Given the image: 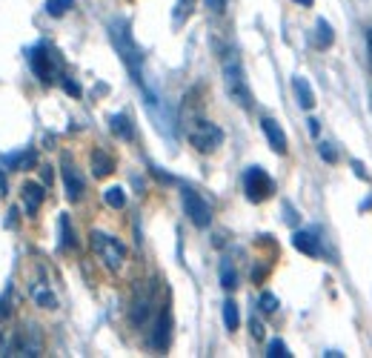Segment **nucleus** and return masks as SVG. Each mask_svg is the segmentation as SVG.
I'll use <instances>...</instances> for the list:
<instances>
[{
    "mask_svg": "<svg viewBox=\"0 0 372 358\" xmlns=\"http://www.w3.org/2000/svg\"><path fill=\"white\" fill-rule=\"evenodd\" d=\"M109 38H112V44H115L120 61L126 63L129 75L135 78V83L143 86V52H140V46H138L135 38H132L129 21H123V18L112 21V24H109Z\"/></svg>",
    "mask_w": 372,
    "mask_h": 358,
    "instance_id": "1",
    "label": "nucleus"
},
{
    "mask_svg": "<svg viewBox=\"0 0 372 358\" xmlns=\"http://www.w3.org/2000/svg\"><path fill=\"white\" fill-rule=\"evenodd\" d=\"M221 69H224V86H227L229 98H232L241 109H252V92H249V86H247L241 58H238L235 52H227L224 61H221Z\"/></svg>",
    "mask_w": 372,
    "mask_h": 358,
    "instance_id": "2",
    "label": "nucleus"
},
{
    "mask_svg": "<svg viewBox=\"0 0 372 358\" xmlns=\"http://www.w3.org/2000/svg\"><path fill=\"white\" fill-rule=\"evenodd\" d=\"M89 247H92L95 258H98V261H100L109 272H120V270H123V261H126V247H123L115 235L95 230V232L89 235Z\"/></svg>",
    "mask_w": 372,
    "mask_h": 358,
    "instance_id": "3",
    "label": "nucleus"
},
{
    "mask_svg": "<svg viewBox=\"0 0 372 358\" xmlns=\"http://www.w3.org/2000/svg\"><path fill=\"white\" fill-rule=\"evenodd\" d=\"M29 63H32V72L41 78V83H52L58 69H61V58H58V52L49 44L32 46L29 49Z\"/></svg>",
    "mask_w": 372,
    "mask_h": 358,
    "instance_id": "4",
    "label": "nucleus"
},
{
    "mask_svg": "<svg viewBox=\"0 0 372 358\" xmlns=\"http://www.w3.org/2000/svg\"><path fill=\"white\" fill-rule=\"evenodd\" d=\"M190 143H192L198 152L210 155V152H215V149L224 143V129H221L218 123H212V121L198 118V121L190 126Z\"/></svg>",
    "mask_w": 372,
    "mask_h": 358,
    "instance_id": "5",
    "label": "nucleus"
},
{
    "mask_svg": "<svg viewBox=\"0 0 372 358\" xmlns=\"http://www.w3.org/2000/svg\"><path fill=\"white\" fill-rule=\"evenodd\" d=\"M275 193V181L261 169V166H249L244 172V195L252 201V204H261L267 201L269 195Z\"/></svg>",
    "mask_w": 372,
    "mask_h": 358,
    "instance_id": "6",
    "label": "nucleus"
},
{
    "mask_svg": "<svg viewBox=\"0 0 372 358\" xmlns=\"http://www.w3.org/2000/svg\"><path fill=\"white\" fill-rule=\"evenodd\" d=\"M180 198H183V213H186V218H190L198 230H207V227L212 224V207H210L195 190H183Z\"/></svg>",
    "mask_w": 372,
    "mask_h": 358,
    "instance_id": "7",
    "label": "nucleus"
},
{
    "mask_svg": "<svg viewBox=\"0 0 372 358\" xmlns=\"http://www.w3.org/2000/svg\"><path fill=\"white\" fill-rule=\"evenodd\" d=\"M43 352V335L35 324H24L15 329V355H41Z\"/></svg>",
    "mask_w": 372,
    "mask_h": 358,
    "instance_id": "8",
    "label": "nucleus"
},
{
    "mask_svg": "<svg viewBox=\"0 0 372 358\" xmlns=\"http://www.w3.org/2000/svg\"><path fill=\"white\" fill-rule=\"evenodd\" d=\"M169 341H172V312L169 310H160L155 327H152V335H149V347L163 352L169 349Z\"/></svg>",
    "mask_w": 372,
    "mask_h": 358,
    "instance_id": "9",
    "label": "nucleus"
},
{
    "mask_svg": "<svg viewBox=\"0 0 372 358\" xmlns=\"http://www.w3.org/2000/svg\"><path fill=\"white\" fill-rule=\"evenodd\" d=\"M29 295H32V301H35L41 310H58V295H55V290L49 287L46 278H35V281L29 284Z\"/></svg>",
    "mask_w": 372,
    "mask_h": 358,
    "instance_id": "10",
    "label": "nucleus"
},
{
    "mask_svg": "<svg viewBox=\"0 0 372 358\" xmlns=\"http://www.w3.org/2000/svg\"><path fill=\"white\" fill-rule=\"evenodd\" d=\"M63 184H66L69 201H81V198H83V178H81L78 169L72 166V158H69V155H63Z\"/></svg>",
    "mask_w": 372,
    "mask_h": 358,
    "instance_id": "11",
    "label": "nucleus"
},
{
    "mask_svg": "<svg viewBox=\"0 0 372 358\" xmlns=\"http://www.w3.org/2000/svg\"><path fill=\"white\" fill-rule=\"evenodd\" d=\"M261 129H264V138L269 140L272 152L284 155V152H286V135H284V129L278 126V121H275V118H264V121H261Z\"/></svg>",
    "mask_w": 372,
    "mask_h": 358,
    "instance_id": "12",
    "label": "nucleus"
},
{
    "mask_svg": "<svg viewBox=\"0 0 372 358\" xmlns=\"http://www.w3.org/2000/svg\"><path fill=\"white\" fill-rule=\"evenodd\" d=\"M292 247H295L298 252L309 255V258H318V255L324 252V250H321L318 235H315V232H306V230H301V232H295V235H292Z\"/></svg>",
    "mask_w": 372,
    "mask_h": 358,
    "instance_id": "13",
    "label": "nucleus"
},
{
    "mask_svg": "<svg viewBox=\"0 0 372 358\" xmlns=\"http://www.w3.org/2000/svg\"><path fill=\"white\" fill-rule=\"evenodd\" d=\"M21 195H24V210H26V215H35V213L41 210V204H43V198H46V193H43V187H41V184H35V181H29V184H24V190H21Z\"/></svg>",
    "mask_w": 372,
    "mask_h": 358,
    "instance_id": "14",
    "label": "nucleus"
},
{
    "mask_svg": "<svg viewBox=\"0 0 372 358\" xmlns=\"http://www.w3.org/2000/svg\"><path fill=\"white\" fill-rule=\"evenodd\" d=\"M89 163H92V175H95V178H106V175L115 172V160H112V155L103 152V149H95L92 158H89Z\"/></svg>",
    "mask_w": 372,
    "mask_h": 358,
    "instance_id": "15",
    "label": "nucleus"
},
{
    "mask_svg": "<svg viewBox=\"0 0 372 358\" xmlns=\"http://www.w3.org/2000/svg\"><path fill=\"white\" fill-rule=\"evenodd\" d=\"M292 92H295V98H298V103H301L304 109H312V106H315V92H312V86L306 83V78L295 75V78H292Z\"/></svg>",
    "mask_w": 372,
    "mask_h": 358,
    "instance_id": "16",
    "label": "nucleus"
},
{
    "mask_svg": "<svg viewBox=\"0 0 372 358\" xmlns=\"http://www.w3.org/2000/svg\"><path fill=\"white\" fill-rule=\"evenodd\" d=\"M109 129H112V135L120 138V140H132V138H135L132 121H129V115H123V112H118V115L109 118Z\"/></svg>",
    "mask_w": 372,
    "mask_h": 358,
    "instance_id": "17",
    "label": "nucleus"
},
{
    "mask_svg": "<svg viewBox=\"0 0 372 358\" xmlns=\"http://www.w3.org/2000/svg\"><path fill=\"white\" fill-rule=\"evenodd\" d=\"M35 149H26V152H15V155H6L4 158V163L12 169V172H26L32 163H35Z\"/></svg>",
    "mask_w": 372,
    "mask_h": 358,
    "instance_id": "18",
    "label": "nucleus"
},
{
    "mask_svg": "<svg viewBox=\"0 0 372 358\" xmlns=\"http://www.w3.org/2000/svg\"><path fill=\"white\" fill-rule=\"evenodd\" d=\"M149 310H152V295H149V292H138V295H135V301H132L129 315H132V321H135V324H143V321H146V315H149Z\"/></svg>",
    "mask_w": 372,
    "mask_h": 358,
    "instance_id": "19",
    "label": "nucleus"
},
{
    "mask_svg": "<svg viewBox=\"0 0 372 358\" xmlns=\"http://www.w3.org/2000/svg\"><path fill=\"white\" fill-rule=\"evenodd\" d=\"M312 41H315V46H318V49H329V46H332L335 32H332V26H329L324 18H318V21H315V38H312Z\"/></svg>",
    "mask_w": 372,
    "mask_h": 358,
    "instance_id": "20",
    "label": "nucleus"
},
{
    "mask_svg": "<svg viewBox=\"0 0 372 358\" xmlns=\"http://www.w3.org/2000/svg\"><path fill=\"white\" fill-rule=\"evenodd\" d=\"M58 227H61V250H63V252L75 250L78 241H75V232H72V221H69V215H61Z\"/></svg>",
    "mask_w": 372,
    "mask_h": 358,
    "instance_id": "21",
    "label": "nucleus"
},
{
    "mask_svg": "<svg viewBox=\"0 0 372 358\" xmlns=\"http://www.w3.org/2000/svg\"><path fill=\"white\" fill-rule=\"evenodd\" d=\"M192 9H195V0H175L172 24H175V26H183V24H186V18L192 15Z\"/></svg>",
    "mask_w": 372,
    "mask_h": 358,
    "instance_id": "22",
    "label": "nucleus"
},
{
    "mask_svg": "<svg viewBox=\"0 0 372 358\" xmlns=\"http://www.w3.org/2000/svg\"><path fill=\"white\" fill-rule=\"evenodd\" d=\"M224 324H227L229 332L238 329V324H241V312H238V304H235V301H224Z\"/></svg>",
    "mask_w": 372,
    "mask_h": 358,
    "instance_id": "23",
    "label": "nucleus"
},
{
    "mask_svg": "<svg viewBox=\"0 0 372 358\" xmlns=\"http://www.w3.org/2000/svg\"><path fill=\"white\" fill-rule=\"evenodd\" d=\"M103 201H106V207H112V210H123V207H126V193H123L120 187H109V190L103 193Z\"/></svg>",
    "mask_w": 372,
    "mask_h": 358,
    "instance_id": "24",
    "label": "nucleus"
},
{
    "mask_svg": "<svg viewBox=\"0 0 372 358\" xmlns=\"http://www.w3.org/2000/svg\"><path fill=\"white\" fill-rule=\"evenodd\" d=\"M72 9H75V0H46V12L52 18H63Z\"/></svg>",
    "mask_w": 372,
    "mask_h": 358,
    "instance_id": "25",
    "label": "nucleus"
},
{
    "mask_svg": "<svg viewBox=\"0 0 372 358\" xmlns=\"http://www.w3.org/2000/svg\"><path fill=\"white\" fill-rule=\"evenodd\" d=\"M221 284H224V290L238 287V272H235V267L229 261H221Z\"/></svg>",
    "mask_w": 372,
    "mask_h": 358,
    "instance_id": "26",
    "label": "nucleus"
},
{
    "mask_svg": "<svg viewBox=\"0 0 372 358\" xmlns=\"http://www.w3.org/2000/svg\"><path fill=\"white\" fill-rule=\"evenodd\" d=\"M0 355H15V329L0 327Z\"/></svg>",
    "mask_w": 372,
    "mask_h": 358,
    "instance_id": "27",
    "label": "nucleus"
},
{
    "mask_svg": "<svg viewBox=\"0 0 372 358\" xmlns=\"http://www.w3.org/2000/svg\"><path fill=\"white\" fill-rule=\"evenodd\" d=\"M267 355H269V358H289L292 352L286 349V344H284V341H278V338H275V341H269V347H267Z\"/></svg>",
    "mask_w": 372,
    "mask_h": 358,
    "instance_id": "28",
    "label": "nucleus"
},
{
    "mask_svg": "<svg viewBox=\"0 0 372 358\" xmlns=\"http://www.w3.org/2000/svg\"><path fill=\"white\" fill-rule=\"evenodd\" d=\"M258 307H261V312H275L278 310V298L272 292H264L261 301H258Z\"/></svg>",
    "mask_w": 372,
    "mask_h": 358,
    "instance_id": "29",
    "label": "nucleus"
},
{
    "mask_svg": "<svg viewBox=\"0 0 372 358\" xmlns=\"http://www.w3.org/2000/svg\"><path fill=\"white\" fill-rule=\"evenodd\" d=\"M318 152H321V158H324L326 163H335V160H338V152L332 149V143H321Z\"/></svg>",
    "mask_w": 372,
    "mask_h": 358,
    "instance_id": "30",
    "label": "nucleus"
},
{
    "mask_svg": "<svg viewBox=\"0 0 372 358\" xmlns=\"http://www.w3.org/2000/svg\"><path fill=\"white\" fill-rule=\"evenodd\" d=\"M61 83H63V89H66L72 98H81V86H78L72 78H61Z\"/></svg>",
    "mask_w": 372,
    "mask_h": 358,
    "instance_id": "31",
    "label": "nucleus"
},
{
    "mask_svg": "<svg viewBox=\"0 0 372 358\" xmlns=\"http://www.w3.org/2000/svg\"><path fill=\"white\" fill-rule=\"evenodd\" d=\"M204 4H207V9L215 12V15H221V12L227 9V0H204Z\"/></svg>",
    "mask_w": 372,
    "mask_h": 358,
    "instance_id": "32",
    "label": "nucleus"
},
{
    "mask_svg": "<svg viewBox=\"0 0 372 358\" xmlns=\"http://www.w3.org/2000/svg\"><path fill=\"white\" fill-rule=\"evenodd\" d=\"M9 312H12V307H9V295H4V298H0V321H6Z\"/></svg>",
    "mask_w": 372,
    "mask_h": 358,
    "instance_id": "33",
    "label": "nucleus"
},
{
    "mask_svg": "<svg viewBox=\"0 0 372 358\" xmlns=\"http://www.w3.org/2000/svg\"><path fill=\"white\" fill-rule=\"evenodd\" d=\"M284 213H286V218H284V221H286V224H289V227H295V224H298V213H295V210H292V207H289V204H286V207H284Z\"/></svg>",
    "mask_w": 372,
    "mask_h": 358,
    "instance_id": "34",
    "label": "nucleus"
},
{
    "mask_svg": "<svg viewBox=\"0 0 372 358\" xmlns=\"http://www.w3.org/2000/svg\"><path fill=\"white\" fill-rule=\"evenodd\" d=\"M306 123H309V135H312V138H318V135H321V123H318L315 118H309Z\"/></svg>",
    "mask_w": 372,
    "mask_h": 358,
    "instance_id": "35",
    "label": "nucleus"
},
{
    "mask_svg": "<svg viewBox=\"0 0 372 358\" xmlns=\"http://www.w3.org/2000/svg\"><path fill=\"white\" fill-rule=\"evenodd\" d=\"M352 169H355V175H358V178H361V181H369V175H366V172H363V166H361V163H358V160H352Z\"/></svg>",
    "mask_w": 372,
    "mask_h": 358,
    "instance_id": "36",
    "label": "nucleus"
},
{
    "mask_svg": "<svg viewBox=\"0 0 372 358\" xmlns=\"http://www.w3.org/2000/svg\"><path fill=\"white\" fill-rule=\"evenodd\" d=\"M366 55H369V66H372V29H366Z\"/></svg>",
    "mask_w": 372,
    "mask_h": 358,
    "instance_id": "37",
    "label": "nucleus"
},
{
    "mask_svg": "<svg viewBox=\"0 0 372 358\" xmlns=\"http://www.w3.org/2000/svg\"><path fill=\"white\" fill-rule=\"evenodd\" d=\"M15 215H18V213H15V210H9V215H6V227H15V224H18V218H15Z\"/></svg>",
    "mask_w": 372,
    "mask_h": 358,
    "instance_id": "38",
    "label": "nucleus"
},
{
    "mask_svg": "<svg viewBox=\"0 0 372 358\" xmlns=\"http://www.w3.org/2000/svg\"><path fill=\"white\" fill-rule=\"evenodd\" d=\"M252 335H255V338H261V335H264V327H261L258 321H252Z\"/></svg>",
    "mask_w": 372,
    "mask_h": 358,
    "instance_id": "39",
    "label": "nucleus"
},
{
    "mask_svg": "<svg viewBox=\"0 0 372 358\" xmlns=\"http://www.w3.org/2000/svg\"><path fill=\"white\" fill-rule=\"evenodd\" d=\"M358 210H361V213H366V210H372V195H369V198H366V201H363V204L358 207Z\"/></svg>",
    "mask_w": 372,
    "mask_h": 358,
    "instance_id": "40",
    "label": "nucleus"
},
{
    "mask_svg": "<svg viewBox=\"0 0 372 358\" xmlns=\"http://www.w3.org/2000/svg\"><path fill=\"white\" fill-rule=\"evenodd\" d=\"M295 4H298V6H312L315 0H295Z\"/></svg>",
    "mask_w": 372,
    "mask_h": 358,
    "instance_id": "41",
    "label": "nucleus"
}]
</instances>
